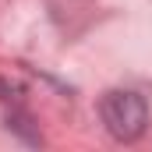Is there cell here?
<instances>
[{
	"label": "cell",
	"instance_id": "cell-1",
	"mask_svg": "<svg viewBox=\"0 0 152 152\" xmlns=\"http://www.w3.org/2000/svg\"><path fill=\"white\" fill-rule=\"evenodd\" d=\"M99 117L106 124V131L113 134L117 142H134L142 138L145 124H149V106L138 92H106L99 103Z\"/></svg>",
	"mask_w": 152,
	"mask_h": 152
}]
</instances>
